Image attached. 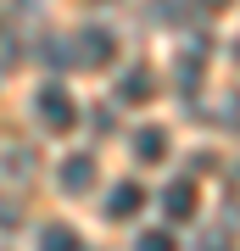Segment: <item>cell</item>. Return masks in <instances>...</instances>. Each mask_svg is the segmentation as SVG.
I'll use <instances>...</instances> for the list:
<instances>
[{
  "label": "cell",
  "instance_id": "obj_2",
  "mask_svg": "<svg viewBox=\"0 0 240 251\" xmlns=\"http://www.w3.org/2000/svg\"><path fill=\"white\" fill-rule=\"evenodd\" d=\"M79 62H84V67L117 62V39L107 34V28H79Z\"/></svg>",
  "mask_w": 240,
  "mask_h": 251
},
{
  "label": "cell",
  "instance_id": "obj_6",
  "mask_svg": "<svg viewBox=\"0 0 240 251\" xmlns=\"http://www.w3.org/2000/svg\"><path fill=\"white\" fill-rule=\"evenodd\" d=\"M145 206V190L140 184H117L112 196H107V218H117V224H123V218H134Z\"/></svg>",
  "mask_w": 240,
  "mask_h": 251
},
{
  "label": "cell",
  "instance_id": "obj_3",
  "mask_svg": "<svg viewBox=\"0 0 240 251\" xmlns=\"http://www.w3.org/2000/svg\"><path fill=\"white\" fill-rule=\"evenodd\" d=\"M196 184L190 179H173L168 190H162V212H168V224H190V218H196Z\"/></svg>",
  "mask_w": 240,
  "mask_h": 251
},
{
  "label": "cell",
  "instance_id": "obj_1",
  "mask_svg": "<svg viewBox=\"0 0 240 251\" xmlns=\"http://www.w3.org/2000/svg\"><path fill=\"white\" fill-rule=\"evenodd\" d=\"M39 117H45V128L67 134V128L79 123V100H73L62 84H45V90H39Z\"/></svg>",
  "mask_w": 240,
  "mask_h": 251
},
{
  "label": "cell",
  "instance_id": "obj_7",
  "mask_svg": "<svg viewBox=\"0 0 240 251\" xmlns=\"http://www.w3.org/2000/svg\"><path fill=\"white\" fill-rule=\"evenodd\" d=\"M39 251H84V240H79L73 224H51V229L39 234Z\"/></svg>",
  "mask_w": 240,
  "mask_h": 251
},
{
  "label": "cell",
  "instance_id": "obj_4",
  "mask_svg": "<svg viewBox=\"0 0 240 251\" xmlns=\"http://www.w3.org/2000/svg\"><path fill=\"white\" fill-rule=\"evenodd\" d=\"M56 179H62V190H67V196H84V190L95 184V162L79 151V156H67L62 168H56Z\"/></svg>",
  "mask_w": 240,
  "mask_h": 251
},
{
  "label": "cell",
  "instance_id": "obj_9",
  "mask_svg": "<svg viewBox=\"0 0 240 251\" xmlns=\"http://www.w3.org/2000/svg\"><path fill=\"white\" fill-rule=\"evenodd\" d=\"M134 251H179V246H173V234H168V229H145L140 240H134Z\"/></svg>",
  "mask_w": 240,
  "mask_h": 251
},
{
  "label": "cell",
  "instance_id": "obj_8",
  "mask_svg": "<svg viewBox=\"0 0 240 251\" xmlns=\"http://www.w3.org/2000/svg\"><path fill=\"white\" fill-rule=\"evenodd\" d=\"M134 156L140 162H162L168 156V134H162V128H140V134H134Z\"/></svg>",
  "mask_w": 240,
  "mask_h": 251
},
{
  "label": "cell",
  "instance_id": "obj_5",
  "mask_svg": "<svg viewBox=\"0 0 240 251\" xmlns=\"http://www.w3.org/2000/svg\"><path fill=\"white\" fill-rule=\"evenodd\" d=\"M151 95H157L151 67H129V73H123V84H117V100H129V106H145Z\"/></svg>",
  "mask_w": 240,
  "mask_h": 251
},
{
  "label": "cell",
  "instance_id": "obj_10",
  "mask_svg": "<svg viewBox=\"0 0 240 251\" xmlns=\"http://www.w3.org/2000/svg\"><path fill=\"white\" fill-rule=\"evenodd\" d=\"M201 11H223V6H235V0H196Z\"/></svg>",
  "mask_w": 240,
  "mask_h": 251
}]
</instances>
